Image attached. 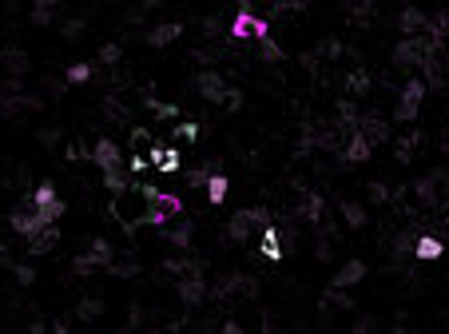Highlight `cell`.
<instances>
[{
  "mask_svg": "<svg viewBox=\"0 0 449 334\" xmlns=\"http://www.w3.org/2000/svg\"><path fill=\"white\" fill-rule=\"evenodd\" d=\"M263 223H270V211L267 207H243L235 211L231 223H227V239L231 243H251L255 231H263Z\"/></svg>",
  "mask_w": 449,
  "mask_h": 334,
  "instance_id": "6da1fadb",
  "label": "cell"
},
{
  "mask_svg": "<svg viewBox=\"0 0 449 334\" xmlns=\"http://www.w3.org/2000/svg\"><path fill=\"white\" fill-rule=\"evenodd\" d=\"M425 92H429L425 80L417 72H410V80H406V88H401V96H398V108H394V120H398V124H413V120H417Z\"/></svg>",
  "mask_w": 449,
  "mask_h": 334,
  "instance_id": "7a4b0ae2",
  "label": "cell"
},
{
  "mask_svg": "<svg viewBox=\"0 0 449 334\" xmlns=\"http://www.w3.org/2000/svg\"><path fill=\"white\" fill-rule=\"evenodd\" d=\"M425 56H434V48H429L425 36H401L398 44H394V68H401V72H417L425 64Z\"/></svg>",
  "mask_w": 449,
  "mask_h": 334,
  "instance_id": "3957f363",
  "label": "cell"
},
{
  "mask_svg": "<svg viewBox=\"0 0 449 334\" xmlns=\"http://www.w3.org/2000/svg\"><path fill=\"white\" fill-rule=\"evenodd\" d=\"M28 207H36L48 223H60L64 219V199L56 195V183H48V179H44V183L28 195Z\"/></svg>",
  "mask_w": 449,
  "mask_h": 334,
  "instance_id": "277c9868",
  "label": "cell"
},
{
  "mask_svg": "<svg viewBox=\"0 0 449 334\" xmlns=\"http://www.w3.org/2000/svg\"><path fill=\"white\" fill-rule=\"evenodd\" d=\"M251 36H255V40L270 36V25L263 20V16H255V13H251V8L243 4V8H239V16L231 20V40H251Z\"/></svg>",
  "mask_w": 449,
  "mask_h": 334,
  "instance_id": "5b68a950",
  "label": "cell"
},
{
  "mask_svg": "<svg viewBox=\"0 0 449 334\" xmlns=\"http://www.w3.org/2000/svg\"><path fill=\"white\" fill-rule=\"evenodd\" d=\"M195 92L207 99V104H219L223 108V99H227V92H231V84L223 80V76L215 72V68H203V72L195 76Z\"/></svg>",
  "mask_w": 449,
  "mask_h": 334,
  "instance_id": "8992f818",
  "label": "cell"
},
{
  "mask_svg": "<svg viewBox=\"0 0 449 334\" xmlns=\"http://www.w3.org/2000/svg\"><path fill=\"white\" fill-rule=\"evenodd\" d=\"M175 291H179V298L187 302V307H203V298H207V279H203V271H187V274H179Z\"/></svg>",
  "mask_w": 449,
  "mask_h": 334,
  "instance_id": "52a82bcc",
  "label": "cell"
},
{
  "mask_svg": "<svg viewBox=\"0 0 449 334\" xmlns=\"http://www.w3.org/2000/svg\"><path fill=\"white\" fill-rule=\"evenodd\" d=\"M8 227H13L20 239H32V235H40V231L48 227V219H44L36 207H28V211H13V215H8Z\"/></svg>",
  "mask_w": 449,
  "mask_h": 334,
  "instance_id": "ba28073f",
  "label": "cell"
},
{
  "mask_svg": "<svg viewBox=\"0 0 449 334\" xmlns=\"http://www.w3.org/2000/svg\"><path fill=\"white\" fill-rule=\"evenodd\" d=\"M88 160L96 163L99 172H116V167H123V151L111 139H96V148L88 151Z\"/></svg>",
  "mask_w": 449,
  "mask_h": 334,
  "instance_id": "9c48e42d",
  "label": "cell"
},
{
  "mask_svg": "<svg viewBox=\"0 0 449 334\" xmlns=\"http://www.w3.org/2000/svg\"><path fill=\"white\" fill-rule=\"evenodd\" d=\"M410 255L417 263H434V259H441V255H445V239H441V235H413Z\"/></svg>",
  "mask_w": 449,
  "mask_h": 334,
  "instance_id": "30bf717a",
  "label": "cell"
},
{
  "mask_svg": "<svg viewBox=\"0 0 449 334\" xmlns=\"http://www.w3.org/2000/svg\"><path fill=\"white\" fill-rule=\"evenodd\" d=\"M147 160H151V167H156L159 175H175L183 167V155L179 148H159V144H151V151H147Z\"/></svg>",
  "mask_w": 449,
  "mask_h": 334,
  "instance_id": "8fae6325",
  "label": "cell"
},
{
  "mask_svg": "<svg viewBox=\"0 0 449 334\" xmlns=\"http://www.w3.org/2000/svg\"><path fill=\"white\" fill-rule=\"evenodd\" d=\"M258 255L270 263H279L286 251H282V231L275 227V223H263V231H258Z\"/></svg>",
  "mask_w": 449,
  "mask_h": 334,
  "instance_id": "7c38bea8",
  "label": "cell"
},
{
  "mask_svg": "<svg viewBox=\"0 0 449 334\" xmlns=\"http://www.w3.org/2000/svg\"><path fill=\"white\" fill-rule=\"evenodd\" d=\"M179 36H183L179 20H167V25H156V28H147V32H144V40L151 44V48H167V44H175Z\"/></svg>",
  "mask_w": 449,
  "mask_h": 334,
  "instance_id": "4fadbf2b",
  "label": "cell"
},
{
  "mask_svg": "<svg viewBox=\"0 0 449 334\" xmlns=\"http://www.w3.org/2000/svg\"><path fill=\"white\" fill-rule=\"evenodd\" d=\"M362 279H366V263H362V259H350V263H342L338 271H334L330 286H342V291H350V286H358Z\"/></svg>",
  "mask_w": 449,
  "mask_h": 334,
  "instance_id": "5bb4252c",
  "label": "cell"
},
{
  "mask_svg": "<svg viewBox=\"0 0 449 334\" xmlns=\"http://www.w3.org/2000/svg\"><path fill=\"white\" fill-rule=\"evenodd\" d=\"M425 25H429V16H425L422 8H401V16H398V32H401V36H422Z\"/></svg>",
  "mask_w": 449,
  "mask_h": 334,
  "instance_id": "9a60e30c",
  "label": "cell"
},
{
  "mask_svg": "<svg viewBox=\"0 0 449 334\" xmlns=\"http://www.w3.org/2000/svg\"><path fill=\"white\" fill-rule=\"evenodd\" d=\"M370 151H374V144H370L362 132H350V139H346V151H342V160H346V163H366V160H370Z\"/></svg>",
  "mask_w": 449,
  "mask_h": 334,
  "instance_id": "2e32d148",
  "label": "cell"
},
{
  "mask_svg": "<svg viewBox=\"0 0 449 334\" xmlns=\"http://www.w3.org/2000/svg\"><path fill=\"white\" fill-rule=\"evenodd\" d=\"M358 132H362V136L374 144V148L389 139V124L382 120V116H362V120H358Z\"/></svg>",
  "mask_w": 449,
  "mask_h": 334,
  "instance_id": "e0dca14e",
  "label": "cell"
},
{
  "mask_svg": "<svg viewBox=\"0 0 449 334\" xmlns=\"http://www.w3.org/2000/svg\"><path fill=\"white\" fill-rule=\"evenodd\" d=\"M56 243H60V227H56V223H48V227H44L40 235L28 239V255H48Z\"/></svg>",
  "mask_w": 449,
  "mask_h": 334,
  "instance_id": "ac0fdd59",
  "label": "cell"
},
{
  "mask_svg": "<svg viewBox=\"0 0 449 334\" xmlns=\"http://www.w3.org/2000/svg\"><path fill=\"white\" fill-rule=\"evenodd\" d=\"M298 215H303L306 223H315V227H318V223H322V215H326V199L318 195V191H306V195H303V207H298Z\"/></svg>",
  "mask_w": 449,
  "mask_h": 334,
  "instance_id": "d6986e66",
  "label": "cell"
},
{
  "mask_svg": "<svg viewBox=\"0 0 449 334\" xmlns=\"http://www.w3.org/2000/svg\"><path fill=\"white\" fill-rule=\"evenodd\" d=\"M342 84H346V92H350V99H354V96H366V92L374 88V80H370V72H366V68H350Z\"/></svg>",
  "mask_w": 449,
  "mask_h": 334,
  "instance_id": "ffe728a7",
  "label": "cell"
},
{
  "mask_svg": "<svg viewBox=\"0 0 449 334\" xmlns=\"http://www.w3.org/2000/svg\"><path fill=\"white\" fill-rule=\"evenodd\" d=\"M422 148V132L413 127V132H406V136H398V148H394V155H398V163H410L413 151Z\"/></svg>",
  "mask_w": 449,
  "mask_h": 334,
  "instance_id": "44dd1931",
  "label": "cell"
},
{
  "mask_svg": "<svg viewBox=\"0 0 449 334\" xmlns=\"http://www.w3.org/2000/svg\"><path fill=\"white\" fill-rule=\"evenodd\" d=\"M207 203L211 207H219L223 199H227V191H231V183H227V175H207Z\"/></svg>",
  "mask_w": 449,
  "mask_h": 334,
  "instance_id": "7402d4cb",
  "label": "cell"
},
{
  "mask_svg": "<svg viewBox=\"0 0 449 334\" xmlns=\"http://www.w3.org/2000/svg\"><path fill=\"white\" fill-rule=\"evenodd\" d=\"M338 127L342 132H346V136H350V132H358V120H362V116H358V108H354L350 99H338Z\"/></svg>",
  "mask_w": 449,
  "mask_h": 334,
  "instance_id": "603a6c76",
  "label": "cell"
},
{
  "mask_svg": "<svg viewBox=\"0 0 449 334\" xmlns=\"http://www.w3.org/2000/svg\"><path fill=\"white\" fill-rule=\"evenodd\" d=\"M144 104L156 120H179V104H167V99H156V96H144Z\"/></svg>",
  "mask_w": 449,
  "mask_h": 334,
  "instance_id": "cb8c5ba5",
  "label": "cell"
},
{
  "mask_svg": "<svg viewBox=\"0 0 449 334\" xmlns=\"http://www.w3.org/2000/svg\"><path fill=\"white\" fill-rule=\"evenodd\" d=\"M191 235H195V223H179V227H171V231H163V239H167L171 247L187 251L191 247Z\"/></svg>",
  "mask_w": 449,
  "mask_h": 334,
  "instance_id": "d4e9b609",
  "label": "cell"
},
{
  "mask_svg": "<svg viewBox=\"0 0 449 334\" xmlns=\"http://www.w3.org/2000/svg\"><path fill=\"white\" fill-rule=\"evenodd\" d=\"M163 271L179 279V274H187V271H203V263H199V259H191V255H175V259H167V263H163Z\"/></svg>",
  "mask_w": 449,
  "mask_h": 334,
  "instance_id": "484cf974",
  "label": "cell"
},
{
  "mask_svg": "<svg viewBox=\"0 0 449 334\" xmlns=\"http://www.w3.org/2000/svg\"><path fill=\"white\" fill-rule=\"evenodd\" d=\"M99 314H104V302H99V298L84 295L80 302H76V319H80V322H96Z\"/></svg>",
  "mask_w": 449,
  "mask_h": 334,
  "instance_id": "4316f807",
  "label": "cell"
},
{
  "mask_svg": "<svg viewBox=\"0 0 449 334\" xmlns=\"http://www.w3.org/2000/svg\"><path fill=\"white\" fill-rule=\"evenodd\" d=\"M92 76H96V60H80L64 72V80H68V84H88Z\"/></svg>",
  "mask_w": 449,
  "mask_h": 334,
  "instance_id": "83f0119b",
  "label": "cell"
},
{
  "mask_svg": "<svg viewBox=\"0 0 449 334\" xmlns=\"http://www.w3.org/2000/svg\"><path fill=\"white\" fill-rule=\"evenodd\" d=\"M52 13H56V0H36V4H32V25L36 28H48L52 25Z\"/></svg>",
  "mask_w": 449,
  "mask_h": 334,
  "instance_id": "f1b7e54d",
  "label": "cell"
},
{
  "mask_svg": "<svg viewBox=\"0 0 449 334\" xmlns=\"http://www.w3.org/2000/svg\"><path fill=\"white\" fill-rule=\"evenodd\" d=\"M342 223H346V227H354V231H358V227H366V207L346 199V203H342Z\"/></svg>",
  "mask_w": 449,
  "mask_h": 334,
  "instance_id": "f546056e",
  "label": "cell"
},
{
  "mask_svg": "<svg viewBox=\"0 0 449 334\" xmlns=\"http://www.w3.org/2000/svg\"><path fill=\"white\" fill-rule=\"evenodd\" d=\"M258 60H263V64H282V60H286V52H282L270 36H263V40H258Z\"/></svg>",
  "mask_w": 449,
  "mask_h": 334,
  "instance_id": "4dcf8cb0",
  "label": "cell"
},
{
  "mask_svg": "<svg viewBox=\"0 0 449 334\" xmlns=\"http://www.w3.org/2000/svg\"><path fill=\"white\" fill-rule=\"evenodd\" d=\"M88 255H92V259H96L99 267H108V263L116 259V251H111L108 239H92V243H88Z\"/></svg>",
  "mask_w": 449,
  "mask_h": 334,
  "instance_id": "1f68e13d",
  "label": "cell"
},
{
  "mask_svg": "<svg viewBox=\"0 0 449 334\" xmlns=\"http://www.w3.org/2000/svg\"><path fill=\"white\" fill-rule=\"evenodd\" d=\"M104 187H108L111 195H123V191H127V175H123V167H116V172H104Z\"/></svg>",
  "mask_w": 449,
  "mask_h": 334,
  "instance_id": "d6a6232c",
  "label": "cell"
},
{
  "mask_svg": "<svg viewBox=\"0 0 449 334\" xmlns=\"http://www.w3.org/2000/svg\"><path fill=\"white\" fill-rule=\"evenodd\" d=\"M96 271H104V267H99V263L92 259L88 251H84V255H76V259H72V274H80V279H84V274H96Z\"/></svg>",
  "mask_w": 449,
  "mask_h": 334,
  "instance_id": "836d02e7",
  "label": "cell"
},
{
  "mask_svg": "<svg viewBox=\"0 0 449 334\" xmlns=\"http://www.w3.org/2000/svg\"><path fill=\"white\" fill-rule=\"evenodd\" d=\"M366 195H370V203H374V207H386L389 199H394V191H389V187L382 183V179H374V183H370V191H366Z\"/></svg>",
  "mask_w": 449,
  "mask_h": 334,
  "instance_id": "e575fe53",
  "label": "cell"
},
{
  "mask_svg": "<svg viewBox=\"0 0 449 334\" xmlns=\"http://www.w3.org/2000/svg\"><path fill=\"white\" fill-rule=\"evenodd\" d=\"M322 302H330V307H338V310H350L354 307V298L342 291V286H330L326 295H322Z\"/></svg>",
  "mask_w": 449,
  "mask_h": 334,
  "instance_id": "d590c367",
  "label": "cell"
},
{
  "mask_svg": "<svg viewBox=\"0 0 449 334\" xmlns=\"http://www.w3.org/2000/svg\"><path fill=\"white\" fill-rule=\"evenodd\" d=\"M199 132H203V127L195 124V120H183V124H175V139H183V144H195V139H199Z\"/></svg>",
  "mask_w": 449,
  "mask_h": 334,
  "instance_id": "8d00e7d4",
  "label": "cell"
},
{
  "mask_svg": "<svg viewBox=\"0 0 449 334\" xmlns=\"http://www.w3.org/2000/svg\"><path fill=\"white\" fill-rule=\"evenodd\" d=\"M8 271L16 274V283H20V286H32V283H36V271H32L28 263H8Z\"/></svg>",
  "mask_w": 449,
  "mask_h": 334,
  "instance_id": "74e56055",
  "label": "cell"
},
{
  "mask_svg": "<svg viewBox=\"0 0 449 334\" xmlns=\"http://www.w3.org/2000/svg\"><path fill=\"white\" fill-rule=\"evenodd\" d=\"M120 56H123L120 44H104V48H99V64H120Z\"/></svg>",
  "mask_w": 449,
  "mask_h": 334,
  "instance_id": "f35d334b",
  "label": "cell"
},
{
  "mask_svg": "<svg viewBox=\"0 0 449 334\" xmlns=\"http://www.w3.org/2000/svg\"><path fill=\"white\" fill-rule=\"evenodd\" d=\"M135 191L144 195V203H156V199L163 195V191H159V187H151V183H135Z\"/></svg>",
  "mask_w": 449,
  "mask_h": 334,
  "instance_id": "ab89813d",
  "label": "cell"
},
{
  "mask_svg": "<svg viewBox=\"0 0 449 334\" xmlns=\"http://www.w3.org/2000/svg\"><path fill=\"white\" fill-rule=\"evenodd\" d=\"M223 104H227V111H239V108H243V92H239V88H231Z\"/></svg>",
  "mask_w": 449,
  "mask_h": 334,
  "instance_id": "60d3db41",
  "label": "cell"
},
{
  "mask_svg": "<svg viewBox=\"0 0 449 334\" xmlns=\"http://www.w3.org/2000/svg\"><path fill=\"white\" fill-rule=\"evenodd\" d=\"M80 32H84V20H68V25H64V36L68 40H80Z\"/></svg>",
  "mask_w": 449,
  "mask_h": 334,
  "instance_id": "b9f144b4",
  "label": "cell"
},
{
  "mask_svg": "<svg viewBox=\"0 0 449 334\" xmlns=\"http://www.w3.org/2000/svg\"><path fill=\"white\" fill-rule=\"evenodd\" d=\"M132 144H135V148L151 144V132H147V127H132Z\"/></svg>",
  "mask_w": 449,
  "mask_h": 334,
  "instance_id": "7bdbcfd3",
  "label": "cell"
},
{
  "mask_svg": "<svg viewBox=\"0 0 449 334\" xmlns=\"http://www.w3.org/2000/svg\"><path fill=\"white\" fill-rule=\"evenodd\" d=\"M127 167L139 175V172H147V167H151V160H147V155H132V160H127Z\"/></svg>",
  "mask_w": 449,
  "mask_h": 334,
  "instance_id": "ee69618b",
  "label": "cell"
},
{
  "mask_svg": "<svg viewBox=\"0 0 449 334\" xmlns=\"http://www.w3.org/2000/svg\"><path fill=\"white\" fill-rule=\"evenodd\" d=\"M322 56H342V44H338L334 36H330V40H322Z\"/></svg>",
  "mask_w": 449,
  "mask_h": 334,
  "instance_id": "f6af8a7d",
  "label": "cell"
},
{
  "mask_svg": "<svg viewBox=\"0 0 449 334\" xmlns=\"http://www.w3.org/2000/svg\"><path fill=\"white\" fill-rule=\"evenodd\" d=\"M382 322L378 319H362V322H354V334H366V330H378Z\"/></svg>",
  "mask_w": 449,
  "mask_h": 334,
  "instance_id": "bcb514c9",
  "label": "cell"
},
{
  "mask_svg": "<svg viewBox=\"0 0 449 334\" xmlns=\"http://www.w3.org/2000/svg\"><path fill=\"white\" fill-rule=\"evenodd\" d=\"M64 155H68V160H88V151L80 148V144H68V151H64Z\"/></svg>",
  "mask_w": 449,
  "mask_h": 334,
  "instance_id": "7dc6e473",
  "label": "cell"
},
{
  "mask_svg": "<svg viewBox=\"0 0 449 334\" xmlns=\"http://www.w3.org/2000/svg\"><path fill=\"white\" fill-rule=\"evenodd\" d=\"M207 175H211V172H191L187 179H191V187H203V183H207Z\"/></svg>",
  "mask_w": 449,
  "mask_h": 334,
  "instance_id": "c3c4849f",
  "label": "cell"
},
{
  "mask_svg": "<svg viewBox=\"0 0 449 334\" xmlns=\"http://www.w3.org/2000/svg\"><path fill=\"white\" fill-rule=\"evenodd\" d=\"M40 139H44V144H56V139H60V132H56V127H48V132H40Z\"/></svg>",
  "mask_w": 449,
  "mask_h": 334,
  "instance_id": "681fc988",
  "label": "cell"
},
{
  "mask_svg": "<svg viewBox=\"0 0 449 334\" xmlns=\"http://www.w3.org/2000/svg\"><path fill=\"white\" fill-rule=\"evenodd\" d=\"M441 235H449V211H441Z\"/></svg>",
  "mask_w": 449,
  "mask_h": 334,
  "instance_id": "f907efd6",
  "label": "cell"
},
{
  "mask_svg": "<svg viewBox=\"0 0 449 334\" xmlns=\"http://www.w3.org/2000/svg\"><path fill=\"white\" fill-rule=\"evenodd\" d=\"M139 4H144V8H156V4H159V0H139Z\"/></svg>",
  "mask_w": 449,
  "mask_h": 334,
  "instance_id": "816d5d0a",
  "label": "cell"
}]
</instances>
